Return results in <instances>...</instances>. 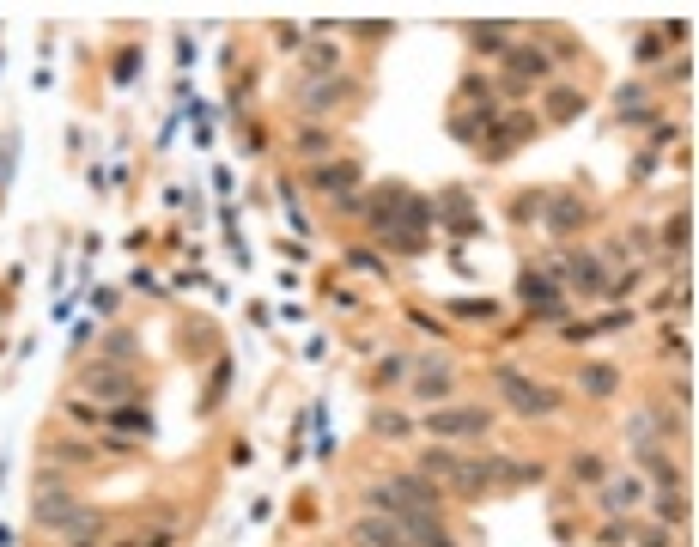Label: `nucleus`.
Wrapping results in <instances>:
<instances>
[{
    "mask_svg": "<svg viewBox=\"0 0 699 547\" xmlns=\"http://www.w3.org/2000/svg\"><path fill=\"white\" fill-rule=\"evenodd\" d=\"M499 396L511 402V414H523V420H541V414H554V389H541V384H529V377H517L511 365L499 371Z\"/></svg>",
    "mask_w": 699,
    "mask_h": 547,
    "instance_id": "nucleus-1",
    "label": "nucleus"
},
{
    "mask_svg": "<svg viewBox=\"0 0 699 547\" xmlns=\"http://www.w3.org/2000/svg\"><path fill=\"white\" fill-rule=\"evenodd\" d=\"M493 425V407H432L426 414V432L432 438H475Z\"/></svg>",
    "mask_w": 699,
    "mask_h": 547,
    "instance_id": "nucleus-2",
    "label": "nucleus"
},
{
    "mask_svg": "<svg viewBox=\"0 0 699 547\" xmlns=\"http://www.w3.org/2000/svg\"><path fill=\"white\" fill-rule=\"evenodd\" d=\"M80 389H85V396H103V402H128L140 384H134L128 365H92V371L80 377Z\"/></svg>",
    "mask_w": 699,
    "mask_h": 547,
    "instance_id": "nucleus-3",
    "label": "nucleus"
},
{
    "mask_svg": "<svg viewBox=\"0 0 699 547\" xmlns=\"http://www.w3.org/2000/svg\"><path fill=\"white\" fill-rule=\"evenodd\" d=\"M353 547H408V535L389 517H359L353 523Z\"/></svg>",
    "mask_w": 699,
    "mask_h": 547,
    "instance_id": "nucleus-4",
    "label": "nucleus"
},
{
    "mask_svg": "<svg viewBox=\"0 0 699 547\" xmlns=\"http://www.w3.org/2000/svg\"><path fill=\"white\" fill-rule=\"evenodd\" d=\"M505 67H511L517 80H547V73H554V61L541 55V49H529V43H517V49H505Z\"/></svg>",
    "mask_w": 699,
    "mask_h": 547,
    "instance_id": "nucleus-5",
    "label": "nucleus"
},
{
    "mask_svg": "<svg viewBox=\"0 0 699 547\" xmlns=\"http://www.w3.org/2000/svg\"><path fill=\"white\" fill-rule=\"evenodd\" d=\"M541 213H547V225H554V231H578L590 207H584L578 195H554V201H541Z\"/></svg>",
    "mask_w": 699,
    "mask_h": 547,
    "instance_id": "nucleus-6",
    "label": "nucleus"
},
{
    "mask_svg": "<svg viewBox=\"0 0 699 547\" xmlns=\"http://www.w3.org/2000/svg\"><path fill=\"white\" fill-rule=\"evenodd\" d=\"M566 280L578 286V292H602V262L590 249H572V256H566Z\"/></svg>",
    "mask_w": 699,
    "mask_h": 547,
    "instance_id": "nucleus-7",
    "label": "nucleus"
},
{
    "mask_svg": "<svg viewBox=\"0 0 699 547\" xmlns=\"http://www.w3.org/2000/svg\"><path fill=\"white\" fill-rule=\"evenodd\" d=\"M639 499H645V481H608L602 486V511H615V517L639 511Z\"/></svg>",
    "mask_w": 699,
    "mask_h": 547,
    "instance_id": "nucleus-8",
    "label": "nucleus"
},
{
    "mask_svg": "<svg viewBox=\"0 0 699 547\" xmlns=\"http://www.w3.org/2000/svg\"><path fill=\"white\" fill-rule=\"evenodd\" d=\"M444 389H450V359L432 353V359L419 365V402H432V396H444Z\"/></svg>",
    "mask_w": 699,
    "mask_h": 547,
    "instance_id": "nucleus-9",
    "label": "nucleus"
},
{
    "mask_svg": "<svg viewBox=\"0 0 699 547\" xmlns=\"http://www.w3.org/2000/svg\"><path fill=\"white\" fill-rule=\"evenodd\" d=\"M578 384H584V396L608 402V396L620 389V371H615V365H584V377H578Z\"/></svg>",
    "mask_w": 699,
    "mask_h": 547,
    "instance_id": "nucleus-10",
    "label": "nucleus"
},
{
    "mask_svg": "<svg viewBox=\"0 0 699 547\" xmlns=\"http://www.w3.org/2000/svg\"><path fill=\"white\" fill-rule=\"evenodd\" d=\"M103 359H110V365H134L140 359V341L128 335V328H116V335L103 341Z\"/></svg>",
    "mask_w": 699,
    "mask_h": 547,
    "instance_id": "nucleus-11",
    "label": "nucleus"
},
{
    "mask_svg": "<svg viewBox=\"0 0 699 547\" xmlns=\"http://www.w3.org/2000/svg\"><path fill=\"white\" fill-rule=\"evenodd\" d=\"M317 182H322V189H353V182H359V164H353V159L322 164V171H317Z\"/></svg>",
    "mask_w": 699,
    "mask_h": 547,
    "instance_id": "nucleus-12",
    "label": "nucleus"
},
{
    "mask_svg": "<svg viewBox=\"0 0 699 547\" xmlns=\"http://www.w3.org/2000/svg\"><path fill=\"white\" fill-rule=\"evenodd\" d=\"M663 243H669V249H675V256H687V243H694V220H687V207H681L675 220L663 225Z\"/></svg>",
    "mask_w": 699,
    "mask_h": 547,
    "instance_id": "nucleus-13",
    "label": "nucleus"
},
{
    "mask_svg": "<svg viewBox=\"0 0 699 547\" xmlns=\"http://www.w3.org/2000/svg\"><path fill=\"white\" fill-rule=\"evenodd\" d=\"M639 463L651 468V474H657L663 486H681V474H675V463H669V456H663V450H651V444H639Z\"/></svg>",
    "mask_w": 699,
    "mask_h": 547,
    "instance_id": "nucleus-14",
    "label": "nucleus"
},
{
    "mask_svg": "<svg viewBox=\"0 0 699 547\" xmlns=\"http://www.w3.org/2000/svg\"><path fill=\"white\" fill-rule=\"evenodd\" d=\"M225 384H231V359L213 365V384H207V396H201V414H213V407L225 402Z\"/></svg>",
    "mask_w": 699,
    "mask_h": 547,
    "instance_id": "nucleus-15",
    "label": "nucleus"
},
{
    "mask_svg": "<svg viewBox=\"0 0 699 547\" xmlns=\"http://www.w3.org/2000/svg\"><path fill=\"white\" fill-rule=\"evenodd\" d=\"M419 474H426V481H432V474H438V481H450V474H457V450H426Z\"/></svg>",
    "mask_w": 699,
    "mask_h": 547,
    "instance_id": "nucleus-16",
    "label": "nucleus"
},
{
    "mask_svg": "<svg viewBox=\"0 0 699 547\" xmlns=\"http://www.w3.org/2000/svg\"><path fill=\"white\" fill-rule=\"evenodd\" d=\"M657 517L663 523H687V493H681V486H669V493L657 499Z\"/></svg>",
    "mask_w": 699,
    "mask_h": 547,
    "instance_id": "nucleus-17",
    "label": "nucleus"
},
{
    "mask_svg": "<svg viewBox=\"0 0 699 547\" xmlns=\"http://www.w3.org/2000/svg\"><path fill=\"white\" fill-rule=\"evenodd\" d=\"M110 420H116L122 432H146V438H153V414H146V407H116Z\"/></svg>",
    "mask_w": 699,
    "mask_h": 547,
    "instance_id": "nucleus-18",
    "label": "nucleus"
},
{
    "mask_svg": "<svg viewBox=\"0 0 699 547\" xmlns=\"http://www.w3.org/2000/svg\"><path fill=\"white\" fill-rule=\"evenodd\" d=\"M340 92H347L340 80H322V85H310V92H304V110H322V103H335Z\"/></svg>",
    "mask_w": 699,
    "mask_h": 547,
    "instance_id": "nucleus-19",
    "label": "nucleus"
},
{
    "mask_svg": "<svg viewBox=\"0 0 699 547\" xmlns=\"http://www.w3.org/2000/svg\"><path fill=\"white\" fill-rule=\"evenodd\" d=\"M547 110H554V122H572L584 110V98L578 92H554V98H547Z\"/></svg>",
    "mask_w": 699,
    "mask_h": 547,
    "instance_id": "nucleus-20",
    "label": "nucleus"
},
{
    "mask_svg": "<svg viewBox=\"0 0 699 547\" xmlns=\"http://www.w3.org/2000/svg\"><path fill=\"white\" fill-rule=\"evenodd\" d=\"M329 67H335V49H329V43H310V49H304V73H329Z\"/></svg>",
    "mask_w": 699,
    "mask_h": 547,
    "instance_id": "nucleus-21",
    "label": "nucleus"
},
{
    "mask_svg": "<svg viewBox=\"0 0 699 547\" xmlns=\"http://www.w3.org/2000/svg\"><path fill=\"white\" fill-rule=\"evenodd\" d=\"M457 317H487V323H493L499 304H493V298H457Z\"/></svg>",
    "mask_w": 699,
    "mask_h": 547,
    "instance_id": "nucleus-22",
    "label": "nucleus"
},
{
    "mask_svg": "<svg viewBox=\"0 0 699 547\" xmlns=\"http://www.w3.org/2000/svg\"><path fill=\"white\" fill-rule=\"evenodd\" d=\"M371 425H378V432H408V420H401L396 407H378V414H371Z\"/></svg>",
    "mask_w": 699,
    "mask_h": 547,
    "instance_id": "nucleus-23",
    "label": "nucleus"
},
{
    "mask_svg": "<svg viewBox=\"0 0 699 547\" xmlns=\"http://www.w3.org/2000/svg\"><path fill=\"white\" fill-rule=\"evenodd\" d=\"M475 43H480V49H505V24H480Z\"/></svg>",
    "mask_w": 699,
    "mask_h": 547,
    "instance_id": "nucleus-24",
    "label": "nucleus"
},
{
    "mask_svg": "<svg viewBox=\"0 0 699 547\" xmlns=\"http://www.w3.org/2000/svg\"><path fill=\"white\" fill-rule=\"evenodd\" d=\"M572 474H578V481H602V463L596 456H572Z\"/></svg>",
    "mask_w": 699,
    "mask_h": 547,
    "instance_id": "nucleus-25",
    "label": "nucleus"
},
{
    "mask_svg": "<svg viewBox=\"0 0 699 547\" xmlns=\"http://www.w3.org/2000/svg\"><path fill=\"white\" fill-rule=\"evenodd\" d=\"M134 67H140L134 49H128V55H116V80H134Z\"/></svg>",
    "mask_w": 699,
    "mask_h": 547,
    "instance_id": "nucleus-26",
    "label": "nucleus"
},
{
    "mask_svg": "<svg viewBox=\"0 0 699 547\" xmlns=\"http://www.w3.org/2000/svg\"><path fill=\"white\" fill-rule=\"evenodd\" d=\"M541 213V195H517V220H536Z\"/></svg>",
    "mask_w": 699,
    "mask_h": 547,
    "instance_id": "nucleus-27",
    "label": "nucleus"
},
{
    "mask_svg": "<svg viewBox=\"0 0 699 547\" xmlns=\"http://www.w3.org/2000/svg\"><path fill=\"white\" fill-rule=\"evenodd\" d=\"M639 547H669V535H663V529H645V535H639Z\"/></svg>",
    "mask_w": 699,
    "mask_h": 547,
    "instance_id": "nucleus-28",
    "label": "nucleus"
}]
</instances>
